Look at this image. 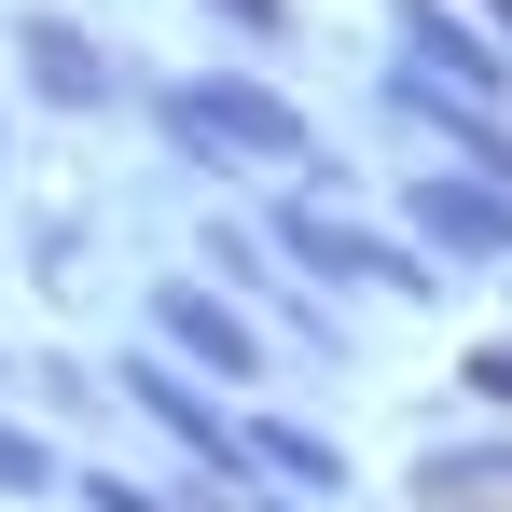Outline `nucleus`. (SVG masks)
Wrapping results in <instances>:
<instances>
[{
  "mask_svg": "<svg viewBox=\"0 0 512 512\" xmlns=\"http://www.w3.org/2000/svg\"><path fill=\"white\" fill-rule=\"evenodd\" d=\"M153 125H167L180 153H208V167H305V153H319L305 111H291V97H250V84H167Z\"/></svg>",
  "mask_w": 512,
  "mask_h": 512,
  "instance_id": "1",
  "label": "nucleus"
},
{
  "mask_svg": "<svg viewBox=\"0 0 512 512\" xmlns=\"http://www.w3.org/2000/svg\"><path fill=\"white\" fill-rule=\"evenodd\" d=\"M263 250H291L305 277H319V291H360V277H374V291H402V305H429V291H443V277H429L416 250H388L374 222H346L333 194H291V208L263 222Z\"/></svg>",
  "mask_w": 512,
  "mask_h": 512,
  "instance_id": "2",
  "label": "nucleus"
},
{
  "mask_svg": "<svg viewBox=\"0 0 512 512\" xmlns=\"http://www.w3.org/2000/svg\"><path fill=\"white\" fill-rule=\"evenodd\" d=\"M153 333H167L194 374H222V388H250V374H263V319H250V305H222V291H194V277L153 291Z\"/></svg>",
  "mask_w": 512,
  "mask_h": 512,
  "instance_id": "3",
  "label": "nucleus"
},
{
  "mask_svg": "<svg viewBox=\"0 0 512 512\" xmlns=\"http://www.w3.org/2000/svg\"><path fill=\"white\" fill-rule=\"evenodd\" d=\"M14 70H28L42 111H111V97H125V70L84 42V14H28V28H14Z\"/></svg>",
  "mask_w": 512,
  "mask_h": 512,
  "instance_id": "4",
  "label": "nucleus"
},
{
  "mask_svg": "<svg viewBox=\"0 0 512 512\" xmlns=\"http://www.w3.org/2000/svg\"><path fill=\"white\" fill-rule=\"evenodd\" d=\"M402 208H416V236L429 250H457V263H512V194L499 180H416V194H402Z\"/></svg>",
  "mask_w": 512,
  "mask_h": 512,
  "instance_id": "5",
  "label": "nucleus"
},
{
  "mask_svg": "<svg viewBox=\"0 0 512 512\" xmlns=\"http://www.w3.org/2000/svg\"><path fill=\"white\" fill-rule=\"evenodd\" d=\"M388 28L416 42V70H443V84H457V97H485V111H499V84H512V56H499V42H471V28H457L443 0H388Z\"/></svg>",
  "mask_w": 512,
  "mask_h": 512,
  "instance_id": "6",
  "label": "nucleus"
},
{
  "mask_svg": "<svg viewBox=\"0 0 512 512\" xmlns=\"http://www.w3.org/2000/svg\"><path fill=\"white\" fill-rule=\"evenodd\" d=\"M125 402H139V416H153V429H180V443H194V471H222V485H250V457H236V429L208 416V402L180 388L167 360H125Z\"/></svg>",
  "mask_w": 512,
  "mask_h": 512,
  "instance_id": "7",
  "label": "nucleus"
},
{
  "mask_svg": "<svg viewBox=\"0 0 512 512\" xmlns=\"http://www.w3.org/2000/svg\"><path fill=\"white\" fill-rule=\"evenodd\" d=\"M236 457H250V471H277V485H305V499H333V485H346V457H333V443H319V429H277V416L236 429Z\"/></svg>",
  "mask_w": 512,
  "mask_h": 512,
  "instance_id": "8",
  "label": "nucleus"
},
{
  "mask_svg": "<svg viewBox=\"0 0 512 512\" xmlns=\"http://www.w3.org/2000/svg\"><path fill=\"white\" fill-rule=\"evenodd\" d=\"M56 471H70V457H56L42 429H14V416H0V499H42Z\"/></svg>",
  "mask_w": 512,
  "mask_h": 512,
  "instance_id": "9",
  "label": "nucleus"
},
{
  "mask_svg": "<svg viewBox=\"0 0 512 512\" xmlns=\"http://www.w3.org/2000/svg\"><path fill=\"white\" fill-rule=\"evenodd\" d=\"M222 28H250V42H291V0H208Z\"/></svg>",
  "mask_w": 512,
  "mask_h": 512,
  "instance_id": "10",
  "label": "nucleus"
},
{
  "mask_svg": "<svg viewBox=\"0 0 512 512\" xmlns=\"http://www.w3.org/2000/svg\"><path fill=\"white\" fill-rule=\"evenodd\" d=\"M471 388H485V402H512V346H471Z\"/></svg>",
  "mask_w": 512,
  "mask_h": 512,
  "instance_id": "11",
  "label": "nucleus"
},
{
  "mask_svg": "<svg viewBox=\"0 0 512 512\" xmlns=\"http://www.w3.org/2000/svg\"><path fill=\"white\" fill-rule=\"evenodd\" d=\"M485 14H499V28H512V0H485Z\"/></svg>",
  "mask_w": 512,
  "mask_h": 512,
  "instance_id": "12",
  "label": "nucleus"
}]
</instances>
